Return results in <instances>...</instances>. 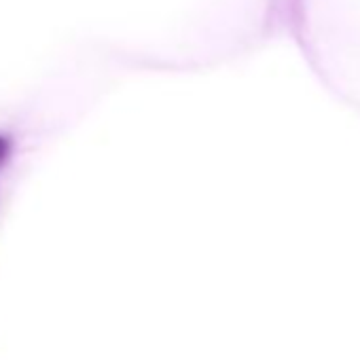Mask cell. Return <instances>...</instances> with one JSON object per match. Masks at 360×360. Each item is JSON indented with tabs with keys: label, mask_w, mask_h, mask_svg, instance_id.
Returning a JSON list of instances; mask_svg holds the SVG:
<instances>
[{
	"label": "cell",
	"mask_w": 360,
	"mask_h": 360,
	"mask_svg": "<svg viewBox=\"0 0 360 360\" xmlns=\"http://www.w3.org/2000/svg\"><path fill=\"white\" fill-rule=\"evenodd\" d=\"M7 150H9V146H7V140L0 138V161H3V159L7 157Z\"/></svg>",
	"instance_id": "cell-1"
}]
</instances>
